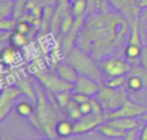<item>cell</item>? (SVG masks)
<instances>
[{"label": "cell", "instance_id": "obj_1", "mask_svg": "<svg viewBox=\"0 0 147 140\" xmlns=\"http://www.w3.org/2000/svg\"><path fill=\"white\" fill-rule=\"evenodd\" d=\"M83 30L93 43L92 55L99 61L103 57L116 53L125 37L130 36L132 27L121 12L107 8L88 14Z\"/></svg>", "mask_w": 147, "mask_h": 140}, {"label": "cell", "instance_id": "obj_2", "mask_svg": "<svg viewBox=\"0 0 147 140\" xmlns=\"http://www.w3.org/2000/svg\"><path fill=\"white\" fill-rule=\"evenodd\" d=\"M43 86V85H41ZM41 86L36 82L35 87L38 91V103H36V113L41 125L45 131V136L49 139H57L58 135L56 133V126L59 121V111L49 100L47 91L41 89Z\"/></svg>", "mask_w": 147, "mask_h": 140}, {"label": "cell", "instance_id": "obj_3", "mask_svg": "<svg viewBox=\"0 0 147 140\" xmlns=\"http://www.w3.org/2000/svg\"><path fill=\"white\" fill-rule=\"evenodd\" d=\"M65 61L71 63L79 72V75H85L92 79L97 80L99 82H103V73L101 71V67L98 64V61L92 54L83 51L79 48H74L66 57Z\"/></svg>", "mask_w": 147, "mask_h": 140}, {"label": "cell", "instance_id": "obj_4", "mask_svg": "<svg viewBox=\"0 0 147 140\" xmlns=\"http://www.w3.org/2000/svg\"><path fill=\"white\" fill-rule=\"evenodd\" d=\"M96 98L102 104L105 112H109V111H115L121 107L128 100L129 95H128V89L125 87L112 89L103 84L101 85V89H99L98 94L96 95Z\"/></svg>", "mask_w": 147, "mask_h": 140}, {"label": "cell", "instance_id": "obj_5", "mask_svg": "<svg viewBox=\"0 0 147 140\" xmlns=\"http://www.w3.org/2000/svg\"><path fill=\"white\" fill-rule=\"evenodd\" d=\"M98 64L101 67V71L103 73L105 79L121 76V75H128L133 69V64L130 62H128L127 59L120 58L117 55L103 57V58H101L98 61Z\"/></svg>", "mask_w": 147, "mask_h": 140}, {"label": "cell", "instance_id": "obj_6", "mask_svg": "<svg viewBox=\"0 0 147 140\" xmlns=\"http://www.w3.org/2000/svg\"><path fill=\"white\" fill-rule=\"evenodd\" d=\"M31 73L34 75V77L39 82H41L44 89H47L48 91H52L53 94L62 91V90L74 89V85L65 81L62 77H59V75L56 72V69H54V72H48L45 68H38L31 71Z\"/></svg>", "mask_w": 147, "mask_h": 140}, {"label": "cell", "instance_id": "obj_7", "mask_svg": "<svg viewBox=\"0 0 147 140\" xmlns=\"http://www.w3.org/2000/svg\"><path fill=\"white\" fill-rule=\"evenodd\" d=\"M23 91L17 85H7L3 87L1 94H0V122H4L5 118L10 115L12 109L17 104V99L21 98Z\"/></svg>", "mask_w": 147, "mask_h": 140}, {"label": "cell", "instance_id": "obj_8", "mask_svg": "<svg viewBox=\"0 0 147 140\" xmlns=\"http://www.w3.org/2000/svg\"><path fill=\"white\" fill-rule=\"evenodd\" d=\"M146 112H147V105L128 98V100L120 108H117L115 111L105 112L103 116H105V121H109L117 117H141Z\"/></svg>", "mask_w": 147, "mask_h": 140}, {"label": "cell", "instance_id": "obj_9", "mask_svg": "<svg viewBox=\"0 0 147 140\" xmlns=\"http://www.w3.org/2000/svg\"><path fill=\"white\" fill-rule=\"evenodd\" d=\"M105 122V116L99 115V113H89V115H84L80 120L74 122V127H75V135H85V134L90 133V131L98 129L101 123Z\"/></svg>", "mask_w": 147, "mask_h": 140}, {"label": "cell", "instance_id": "obj_10", "mask_svg": "<svg viewBox=\"0 0 147 140\" xmlns=\"http://www.w3.org/2000/svg\"><path fill=\"white\" fill-rule=\"evenodd\" d=\"M107 1L116 10L121 12L129 21V23H132L134 18L141 14V0H107Z\"/></svg>", "mask_w": 147, "mask_h": 140}, {"label": "cell", "instance_id": "obj_11", "mask_svg": "<svg viewBox=\"0 0 147 140\" xmlns=\"http://www.w3.org/2000/svg\"><path fill=\"white\" fill-rule=\"evenodd\" d=\"M102 82L97 81V80L92 79L89 76H85V75H79L76 82L74 84V91L78 93H84V94H88L90 97H96L98 94L99 89H101Z\"/></svg>", "mask_w": 147, "mask_h": 140}, {"label": "cell", "instance_id": "obj_12", "mask_svg": "<svg viewBox=\"0 0 147 140\" xmlns=\"http://www.w3.org/2000/svg\"><path fill=\"white\" fill-rule=\"evenodd\" d=\"M54 69H56V72L59 75V77H62L65 81L70 82V84H72V85L75 84L79 77V72L76 71V68L71 63H69V62H66V61L57 64Z\"/></svg>", "mask_w": 147, "mask_h": 140}, {"label": "cell", "instance_id": "obj_13", "mask_svg": "<svg viewBox=\"0 0 147 140\" xmlns=\"http://www.w3.org/2000/svg\"><path fill=\"white\" fill-rule=\"evenodd\" d=\"M107 122L123 131H128V130H132V129L141 127V123L137 120V117H117V118L109 120Z\"/></svg>", "mask_w": 147, "mask_h": 140}, {"label": "cell", "instance_id": "obj_14", "mask_svg": "<svg viewBox=\"0 0 147 140\" xmlns=\"http://www.w3.org/2000/svg\"><path fill=\"white\" fill-rule=\"evenodd\" d=\"M16 85H17V86L23 91V94H25L28 99H31V102L36 105V103H38V91H36V87L35 89L32 87L31 79H28V77L18 79L17 81H16Z\"/></svg>", "mask_w": 147, "mask_h": 140}, {"label": "cell", "instance_id": "obj_15", "mask_svg": "<svg viewBox=\"0 0 147 140\" xmlns=\"http://www.w3.org/2000/svg\"><path fill=\"white\" fill-rule=\"evenodd\" d=\"M142 46L137 44L128 43L124 49V55L128 62L134 66V64H141V55H142Z\"/></svg>", "mask_w": 147, "mask_h": 140}, {"label": "cell", "instance_id": "obj_16", "mask_svg": "<svg viewBox=\"0 0 147 140\" xmlns=\"http://www.w3.org/2000/svg\"><path fill=\"white\" fill-rule=\"evenodd\" d=\"M98 131L101 135L110 138V139H124L125 138V131L116 129L111 123L107 122V121H105L103 123H101L98 126Z\"/></svg>", "mask_w": 147, "mask_h": 140}, {"label": "cell", "instance_id": "obj_17", "mask_svg": "<svg viewBox=\"0 0 147 140\" xmlns=\"http://www.w3.org/2000/svg\"><path fill=\"white\" fill-rule=\"evenodd\" d=\"M56 133H57V135H58V138H62V139H66V138H70V136L75 135L74 121L70 120V118L59 120L56 126Z\"/></svg>", "mask_w": 147, "mask_h": 140}, {"label": "cell", "instance_id": "obj_18", "mask_svg": "<svg viewBox=\"0 0 147 140\" xmlns=\"http://www.w3.org/2000/svg\"><path fill=\"white\" fill-rule=\"evenodd\" d=\"M125 87L128 89V91L137 94V93L142 91L143 89H146V84H145V81H143V79L141 76L132 73L127 79V85H125Z\"/></svg>", "mask_w": 147, "mask_h": 140}, {"label": "cell", "instance_id": "obj_19", "mask_svg": "<svg viewBox=\"0 0 147 140\" xmlns=\"http://www.w3.org/2000/svg\"><path fill=\"white\" fill-rule=\"evenodd\" d=\"M16 109V113H17L20 117H23V118H28L36 112V105L34 103H28V102H18L14 107Z\"/></svg>", "mask_w": 147, "mask_h": 140}, {"label": "cell", "instance_id": "obj_20", "mask_svg": "<svg viewBox=\"0 0 147 140\" xmlns=\"http://www.w3.org/2000/svg\"><path fill=\"white\" fill-rule=\"evenodd\" d=\"M9 43H10V45L16 46L17 49H22L30 44V39H28L27 33H22L20 31L14 30V32H12V35H10Z\"/></svg>", "mask_w": 147, "mask_h": 140}, {"label": "cell", "instance_id": "obj_21", "mask_svg": "<svg viewBox=\"0 0 147 140\" xmlns=\"http://www.w3.org/2000/svg\"><path fill=\"white\" fill-rule=\"evenodd\" d=\"M20 58V54L17 51V48L13 45H9L7 48L3 49V53H1V62L4 64H14L16 62L18 61Z\"/></svg>", "mask_w": 147, "mask_h": 140}, {"label": "cell", "instance_id": "obj_22", "mask_svg": "<svg viewBox=\"0 0 147 140\" xmlns=\"http://www.w3.org/2000/svg\"><path fill=\"white\" fill-rule=\"evenodd\" d=\"M65 112L67 113V117H69L70 120H72L74 122L78 121V120H80V118L83 117V113H81V109H80V104L74 99H71L69 102V104H67Z\"/></svg>", "mask_w": 147, "mask_h": 140}, {"label": "cell", "instance_id": "obj_23", "mask_svg": "<svg viewBox=\"0 0 147 140\" xmlns=\"http://www.w3.org/2000/svg\"><path fill=\"white\" fill-rule=\"evenodd\" d=\"M127 75H121V76L105 79L102 84H105L109 87H112V89H121V87H125V85H127Z\"/></svg>", "mask_w": 147, "mask_h": 140}, {"label": "cell", "instance_id": "obj_24", "mask_svg": "<svg viewBox=\"0 0 147 140\" xmlns=\"http://www.w3.org/2000/svg\"><path fill=\"white\" fill-rule=\"evenodd\" d=\"M74 23H75V17H74L71 10H69L61 19V26H59V27H61L62 35H66V33H69L70 31L72 30Z\"/></svg>", "mask_w": 147, "mask_h": 140}, {"label": "cell", "instance_id": "obj_25", "mask_svg": "<svg viewBox=\"0 0 147 140\" xmlns=\"http://www.w3.org/2000/svg\"><path fill=\"white\" fill-rule=\"evenodd\" d=\"M71 12L74 17L85 15L88 13V0H74L71 5Z\"/></svg>", "mask_w": 147, "mask_h": 140}, {"label": "cell", "instance_id": "obj_26", "mask_svg": "<svg viewBox=\"0 0 147 140\" xmlns=\"http://www.w3.org/2000/svg\"><path fill=\"white\" fill-rule=\"evenodd\" d=\"M72 91L74 90H62V91L54 93L56 99H57V102H58V104H59V107H61L62 111L66 109L69 102L72 99Z\"/></svg>", "mask_w": 147, "mask_h": 140}, {"label": "cell", "instance_id": "obj_27", "mask_svg": "<svg viewBox=\"0 0 147 140\" xmlns=\"http://www.w3.org/2000/svg\"><path fill=\"white\" fill-rule=\"evenodd\" d=\"M14 3L16 1H7L0 0V18H9L14 13Z\"/></svg>", "mask_w": 147, "mask_h": 140}, {"label": "cell", "instance_id": "obj_28", "mask_svg": "<svg viewBox=\"0 0 147 140\" xmlns=\"http://www.w3.org/2000/svg\"><path fill=\"white\" fill-rule=\"evenodd\" d=\"M17 23H18V19H16L14 17L1 18V19H0V30L5 31V32H8V31H13V30H16Z\"/></svg>", "mask_w": 147, "mask_h": 140}, {"label": "cell", "instance_id": "obj_29", "mask_svg": "<svg viewBox=\"0 0 147 140\" xmlns=\"http://www.w3.org/2000/svg\"><path fill=\"white\" fill-rule=\"evenodd\" d=\"M16 31H20L22 33H27L31 31V23L28 21H25V19H20L16 26Z\"/></svg>", "mask_w": 147, "mask_h": 140}, {"label": "cell", "instance_id": "obj_30", "mask_svg": "<svg viewBox=\"0 0 147 140\" xmlns=\"http://www.w3.org/2000/svg\"><path fill=\"white\" fill-rule=\"evenodd\" d=\"M72 99H74V100H76V102H78L79 104H81V103L89 102V100L92 99V97H90V95H88V94H84V93L74 91V93H72Z\"/></svg>", "mask_w": 147, "mask_h": 140}, {"label": "cell", "instance_id": "obj_31", "mask_svg": "<svg viewBox=\"0 0 147 140\" xmlns=\"http://www.w3.org/2000/svg\"><path fill=\"white\" fill-rule=\"evenodd\" d=\"M141 138V133L138 131V129H132V130L125 131V140H137Z\"/></svg>", "mask_w": 147, "mask_h": 140}, {"label": "cell", "instance_id": "obj_32", "mask_svg": "<svg viewBox=\"0 0 147 140\" xmlns=\"http://www.w3.org/2000/svg\"><path fill=\"white\" fill-rule=\"evenodd\" d=\"M80 109H81L83 116L84 115H89V113L93 112V107H92L90 100H89V102H85V103H81V104H80Z\"/></svg>", "mask_w": 147, "mask_h": 140}, {"label": "cell", "instance_id": "obj_33", "mask_svg": "<svg viewBox=\"0 0 147 140\" xmlns=\"http://www.w3.org/2000/svg\"><path fill=\"white\" fill-rule=\"evenodd\" d=\"M141 64L147 68V44L142 46V55H141Z\"/></svg>", "mask_w": 147, "mask_h": 140}, {"label": "cell", "instance_id": "obj_34", "mask_svg": "<svg viewBox=\"0 0 147 140\" xmlns=\"http://www.w3.org/2000/svg\"><path fill=\"white\" fill-rule=\"evenodd\" d=\"M141 140H147V121L145 123V126L142 127V131H141Z\"/></svg>", "mask_w": 147, "mask_h": 140}, {"label": "cell", "instance_id": "obj_35", "mask_svg": "<svg viewBox=\"0 0 147 140\" xmlns=\"http://www.w3.org/2000/svg\"><path fill=\"white\" fill-rule=\"evenodd\" d=\"M140 7H141V9H146V8H147V0H141V1H140Z\"/></svg>", "mask_w": 147, "mask_h": 140}, {"label": "cell", "instance_id": "obj_36", "mask_svg": "<svg viewBox=\"0 0 147 140\" xmlns=\"http://www.w3.org/2000/svg\"><path fill=\"white\" fill-rule=\"evenodd\" d=\"M141 120H143V121H147V112H146V113H143V115L141 116Z\"/></svg>", "mask_w": 147, "mask_h": 140}, {"label": "cell", "instance_id": "obj_37", "mask_svg": "<svg viewBox=\"0 0 147 140\" xmlns=\"http://www.w3.org/2000/svg\"><path fill=\"white\" fill-rule=\"evenodd\" d=\"M7 1H16V0H7Z\"/></svg>", "mask_w": 147, "mask_h": 140}, {"label": "cell", "instance_id": "obj_38", "mask_svg": "<svg viewBox=\"0 0 147 140\" xmlns=\"http://www.w3.org/2000/svg\"><path fill=\"white\" fill-rule=\"evenodd\" d=\"M146 90H147V87H146ZM146 105H147V104H146Z\"/></svg>", "mask_w": 147, "mask_h": 140}, {"label": "cell", "instance_id": "obj_39", "mask_svg": "<svg viewBox=\"0 0 147 140\" xmlns=\"http://www.w3.org/2000/svg\"><path fill=\"white\" fill-rule=\"evenodd\" d=\"M71 1H74V0H71Z\"/></svg>", "mask_w": 147, "mask_h": 140}]
</instances>
